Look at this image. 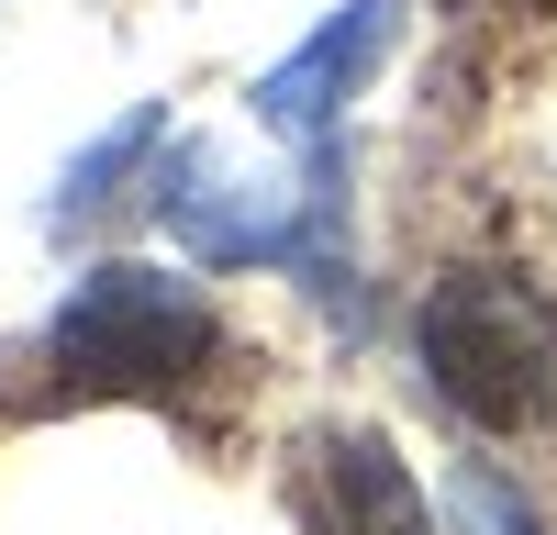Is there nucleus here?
Listing matches in <instances>:
<instances>
[{
    "mask_svg": "<svg viewBox=\"0 0 557 535\" xmlns=\"http://www.w3.org/2000/svg\"><path fill=\"white\" fill-rule=\"evenodd\" d=\"M446 502H457V535H535V513H524L491 469H457V490H446Z\"/></svg>",
    "mask_w": 557,
    "mask_h": 535,
    "instance_id": "obj_6",
    "label": "nucleus"
},
{
    "mask_svg": "<svg viewBox=\"0 0 557 535\" xmlns=\"http://www.w3.org/2000/svg\"><path fill=\"white\" fill-rule=\"evenodd\" d=\"M223 346L212 301L190 279H168V268H89V279L57 301V324H45V357L78 380V390H178L201 380V357Z\"/></svg>",
    "mask_w": 557,
    "mask_h": 535,
    "instance_id": "obj_2",
    "label": "nucleus"
},
{
    "mask_svg": "<svg viewBox=\"0 0 557 535\" xmlns=\"http://www.w3.org/2000/svg\"><path fill=\"white\" fill-rule=\"evenodd\" d=\"M323 458H335V513H346V535H435V513H424V490H412V469L391 458L380 435H335Z\"/></svg>",
    "mask_w": 557,
    "mask_h": 535,
    "instance_id": "obj_4",
    "label": "nucleus"
},
{
    "mask_svg": "<svg viewBox=\"0 0 557 535\" xmlns=\"http://www.w3.org/2000/svg\"><path fill=\"white\" fill-rule=\"evenodd\" d=\"M424 380L491 435L557 424V290L524 268H446L424 290Z\"/></svg>",
    "mask_w": 557,
    "mask_h": 535,
    "instance_id": "obj_1",
    "label": "nucleus"
},
{
    "mask_svg": "<svg viewBox=\"0 0 557 535\" xmlns=\"http://www.w3.org/2000/svg\"><path fill=\"white\" fill-rule=\"evenodd\" d=\"M391 23H401V0H346L335 23H323L301 57H278L268 78H257V112L278 123V134H312L323 112L346 101V89L380 67V45H391Z\"/></svg>",
    "mask_w": 557,
    "mask_h": 535,
    "instance_id": "obj_3",
    "label": "nucleus"
},
{
    "mask_svg": "<svg viewBox=\"0 0 557 535\" xmlns=\"http://www.w3.org/2000/svg\"><path fill=\"white\" fill-rule=\"evenodd\" d=\"M146 146H157V112H134L123 134H101V146H89V157L67 167V212H89V201H101V178H123V167L146 157Z\"/></svg>",
    "mask_w": 557,
    "mask_h": 535,
    "instance_id": "obj_5",
    "label": "nucleus"
}]
</instances>
